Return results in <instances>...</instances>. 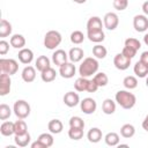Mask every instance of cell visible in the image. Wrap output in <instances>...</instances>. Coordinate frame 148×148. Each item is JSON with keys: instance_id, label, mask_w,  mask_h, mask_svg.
Listing matches in <instances>:
<instances>
[{"instance_id": "cell-1", "label": "cell", "mask_w": 148, "mask_h": 148, "mask_svg": "<svg viewBox=\"0 0 148 148\" xmlns=\"http://www.w3.org/2000/svg\"><path fill=\"white\" fill-rule=\"evenodd\" d=\"M98 67H99L98 61L95 58L88 57L81 62V65L79 67V74H80V76L89 77V76H91V75L97 73Z\"/></svg>"}, {"instance_id": "cell-25", "label": "cell", "mask_w": 148, "mask_h": 148, "mask_svg": "<svg viewBox=\"0 0 148 148\" xmlns=\"http://www.w3.org/2000/svg\"><path fill=\"white\" fill-rule=\"evenodd\" d=\"M35 66H36L37 71L43 72V71H45L46 68L51 67V66H50V59H49L46 56H39V57L36 59Z\"/></svg>"}, {"instance_id": "cell-29", "label": "cell", "mask_w": 148, "mask_h": 148, "mask_svg": "<svg viewBox=\"0 0 148 148\" xmlns=\"http://www.w3.org/2000/svg\"><path fill=\"white\" fill-rule=\"evenodd\" d=\"M134 134H135V127L132 124H125V125L121 126V128H120V135L123 138L130 139Z\"/></svg>"}, {"instance_id": "cell-6", "label": "cell", "mask_w": 148, "mask_h": 148, "mask_svg": "<svg viewBox=\"0 0 148 148\" xmlns=\"http://www.w3.org/2000/svg\"><path fill=\"white\" fill-rule=\"evenodd\" d=\"M103 24L108 30H114L119 24V17L116 13L109 12L103 17Z\"/></svg>"}, {"instance_id": "cell-9", "label": "cell", "mask_w": 148, "mask_h": 148, "mask_svg": "<svg viewBox=\"0 0 148 148\" xmlns=\"http://www.w3.org/2000/svg\"><path fill=\"white\" fill-rule=\"evenodd\" d=\"M131 60H132V59L125 57L123 53H117V54L114 56V58H113V65H114V67H116L117 69H119V71H125V69H127V68L130 67Z\"/></svg>"}, {"instance_id": "cell-49", "label": "cell", "mask_w": 148, "mask_h": 148, "mask_svg": "<svg viewBox=\"0 0 148 148\" xmlns=\"http://www.w3.org/2000/svg\"><path fill=\"white\" fill-rule=\"evenodd\" d=\"M142 12L145 15H148V0L142 3Z\"/></svg>"}, {"instance_id": "cell-10", "label": "cell", "mask_w": 148, "mask_h": 148, "mask_svg": "<svg viewBox=\"0 0 148 148\" xmlns=\"http://www.w3.org/2000/svg\"><path fill=\"white\" fill-rule=\"evenodd\" d=\"M75 72H76V68H75V65L74 62H65L64 65H61L59 67V74L61 75V77L64 79H71L75 75Z\"/></svg>"}, {"instance_id": "cell-47", "label": "cell", "mask_w": 148, "mask_h": 148, "mask_svg": "<svg viewBox=\"0 0 148 148\" xmlns=\"http://www.w3.org/2000/svg\"><path fill=\"white\" fill-rule=\"evenodd\" d=\"M31 148H45V146L37 139V141H35V142L31 143Z\"/></svg>"}, {"instance_id": "cell-24", "label": "cell", "mask_w": 148, "mask_h": 148, "mask_svg": "<svg viewBox=\"0 0 148 148\" xmlns=\"http://www.w3.org/2000/svg\"><path fill=\"white\" fill-rule=\"evenodd\" d=\"M30 140H31V136L28 132L24 134H15V138H14V141L18 147H27L30 143Z\"/></svg>"}, {"instance_id": "cell-16", "label": "cell", "mask_w": 148, "mask_h": 148, "mask_svg": "<svg viewBox=\"0 0 148 148\" xmlns=\"http://www.w3.org/2000/svg\"><path fill=\"white\" fill-rule=\"evenodd\" d=\"M83 56H84L83 50L81 47H77V46L72 47L69 50V52H68V59L72 62H79V61H81L83 59Z\"/></svg>"}, {"instance_id": "cell-48", "label": "cell", "mask_w": 148, "mask_h": 148, "mask_svg": "<svg viewBox=\"0 0 148 148\" xmlns=\"http://www.w3.org/2000/svg\"><path fill=\"white\" fill-rule=\"evenodd\" d=\"M142 128H143L146 132H148V114L145 117V119H143V121H142Z\"/></svg>"}, {"instance_id": "cell-11", "label": "cell", "mask_w": 148, "mask_h": 148, "mask_svg": "<svg viewBox=\"0 0 148 148\" xmlns=\"http://www.w3.org/2000/svg\"><path fill=\"white\" fill-rule=\"evenodd\" d=\"M10 86H12L10 75H8L6 73H1L0 74V95L6 96L7 94H9Z\"/></svg>"}, {"instance_id": "cell-14", "label": "cell", "mask_w": 148, "mask_h": 148, "mask_svg": "<svg viewBox=\"0 0 148 148\" xmlns=\"http://www.w3.org/2000/svg\"><path fill=\"white\" fill-rule=\"evenodd\" d=\"M18 60L24 64V65H29L32 60H34V52L30 50V49H27V47H23L18 51Z\"/></svg>"}, {"instance_id": "cell-8", "label": "cell", "mask_w": 148, "mask_h": 148, "mask_svg": "<svg viewBox=\"0 0 148 148\" xmlns=\"http://www.w3.org/2000/svg\"><path fill=\"white\" fill-rule=\"evenodd\" d=\"M133 27L138 32H145L148 29V17L146 15H135L133 18Z\"/></svg>"}, {"instance_id": "cell-46", "label": "cell", "mask_w": 148, "mask_h": 148, "mask_svg": "<svg viewBox=\"0 0 148 148\" xmlns=\"http://www.w3.org/2000/svg\"><path fill=\"white\" fill-rule=\"evenodd\" d=\"M140 61H142L143 64L148 65V51H145V52L141 53V56H140Z\"/></svg>"}, {"instance_id": "cell-28", "label": "cell", "mask_w": 148, "mask_h": 148, "mask_svg": "<svg viewBox=\"0 0 148 148\" xmlns=\"http://www.w3.org/2000/svg\"><path fill=\"white\" fill-rule=\"evenodd\" d=\"M12 29H13L12 28V24L7 20L2 18L1 22H0V37L3 38V37L9 36L12 34Z\"/></svg>"}, {"instance_id": "cell-4", "label": "cell", "mask_w": 148, "mask_h": 148, "mask_svg": "<svg viewBox=\"0 0 148 148\" xmlns=\"http://www.w3.org/2000/svg\"><path fill=\"white\" fill-rule=\"evenodd\" d=\"M13 111H14L15 116L18 119H25L30 114L31 109H30V105H29V103L27 101H24V99H17L14 103Z\"/></svg>"}, {"instance_id": "cell-41", "label": "cell", "mask_w": 148, "mask_h": 148, "mask_svg": "<svg viewBox=\"0 0 148 148\" xmlns=\"http://www.w3.org/2000/svg\"><path fill=\"white\" fill-rule=\"evenodd\" d=\"M125 46H128L135 51H139V49L141 47V43L139 42V39L136 38H133V37H130L125 40Z\"/></svg>"}, {"instance_id": "cell-12", "label": "cell", "mask_w": 148, "mask_h": 148, "mask_svg": "<svg viewBox=\"0 0 148 148\" xmlns=\"http://www.w3.org/2000/svg\"><path fill=\"white\" fill-rule=\"evenodd\" d=\"M67 59H68V54L66 53V51L59 49V50H56L52 54V61L56 66L60 67L61 65H64L65 62H67Z\"/></svg>"}, {"instance_id": "cell-26", "label": "cell", "mask_w": 148, "mask_h": 148, "mask_svg": "<svg viewBox=\"0 0 148 148\" xmlns=\"http://www.w3.org/2000/svg\"><path fill=\"white\" fill-rule=\"evenodd\" d=\"M42 74H40V77H42V80L44 81V82H52L54 79H56V76H57V72H56V69L54 68H52V67H49V68H46L45 71H43V72H40Z\"/></svg>"}, {"instance_id": "cell-31", "label": "cell", "mask_w": 148, "mask_h": 148, "mask_svg": "<svg viewBox=\"0 0 148 148\" xmlns=\"http://www.w3.org/2000/svg\"><path fill=\"white\" fill-rule=\"evenodd\" d=\"M105 140V143L108 146H111V147H114V146H118L119 145V135L116 133V132H110L105 135L104 138Z\"/></svg>"}, {"instance_id": "cell-33", "label": "cell", "mask_w": 148, "mask_h": 148, "mask_svg": "<svg viewBox=\"0 0 148 148\" xmlns=\"http://www.w3.org/2000/svg\"><path fill=\"white\" fill-rule=\"evenodd\" d=\"M92 80L97 83L98 87H105V86L109 83V77H108V75H106L105 73H103V72L96 73Z\"/></svg>"}, {"instance_id": "cell-21", "label": "cell", "mask_w": 148, "mask_h": 148, "mask_svg": "<svg viewBox=\"0 0 148 148\" xmlns=\"http://www.w3.org/2000/svg\"><path fill=\"white\" fill-rule=\"evenodd\" d=\"M87 37L92 43H101L104 40L105 35L103 30H94V31H87Z\"/></svg>"}, {"instance_id": "cell-20", "label": "cell", "mask_w": 148, "mask_h": 148, "mask_svg": "<svg viewBox=\"0 0 148 148\" xmlns=\"http://www.w3.org/2000/svg\"><path fill=\"white\" fill-rule=\"evenodd\" d=\"M133 71H134V74L138 76V77H146L148 75V65L143 64L142 61H138L134 67H133Z\"/></svg>"}, {"instance_id": "cell-5", "label": "cell", "mask_w": 148, "mask_h": 148, "mask_svg": "<svg viewBox=\"0 0 148 148\" xmlns=\"http://www.w3.org/2000/svg\"><path fill=\"white\" fill-rule=\"evenodd\" d=\"M0 71L8 75H14L18 71V64L15 59H0Z\"/></svg>"}, {"instance_id": "cell-35", "label": "cell", "mask_w": 148, "mask_h": 148, "mask_svg": "<svg viewBox=\"0 0 148 148\" xmlns=\"http://www.w3.org/2000/svg\"><path fill=\"white\" fill-rule=\"evenodd\" d=\"M38 140L45 146V148H49L53 145V136H52V133H42L39 136H38Z\"/></svg>"}, {"instance_id": "cell-42", "label": "cell", "mask_w": 148, "mask_h": 148, "mask_svg": "<svg viewBox=\"0 0 148 148\" xmlns=\"http://www.w3.org/2000/svg\"><path fill=\"white\" fill-rule=\"evenodd\" d=\"M128 6V0H113V7L117 10H125Z\"/></svg>"}, {"instance_id": "cell-50", "label": "cell", "mask_w": 148, "mask_h": 148, "mask_svg": "<svg viewBox=\"0 0 148 148\" xmlns=\"http://www.w3.org/2000/svg\"><path fill=\"white\" fill-rule=\"evenodd\" d=\"M143 42H145V44L148 46V34H146V35L143 36Z\"/></svg>"}, {"instance_id": "cell-40", "label": "cell", "mask_w": 148, "mask_h": 148, "mask_svg": "<svg viewBox=\"0 0 148 148\" xmlns=\"http://www.w3.org/2000/svg\"><path fill=\"white\" fill-rule=\"evenodd\" d=\"M69 127H76V128H84V121L81 117L74 116L69 119Z\"/></svg>"}, {"instance_id": "cell-37", "label": "cell", "mask_w": 148, "mask_h": 148, "mask_svg": "<svg viewBox=\"0 0 148 148\" xmlns=\"http://www.w3.org/2000/svg\"><path fill=\"white\" fill-rule=\"evenodd\" d=\"M28 132L27 123L22 119L15 121V134H24Z\"/></svg>"}, {"instance_id": "cell-44", "label": "cell", "mask_w": 148, "mask_h": 148, "mask_svg": "<svg viewBox=\"0 0 148 148\" xmlns=\"http://www.w3.org/2000/svg\"><path fill=\"white\" fill-rule=\"evenodd\" d=\"M9 44L10 43H8V42H6V40H0V54L1 56H5L7 52H8V50H9Z\"/></svg>"}, {"instance_id": "cell-32", "label": "cell", "mask_w": 148, "mask_h": 148, "mask_svg": "<svg viewBox=\"0 0 148 148\" xmlns=\"http://www.w3.org/2000/svg\"><path fill=\"white\" fill-rule=\"evenodd\" d=\"M92 54L97 59H104L108 54V50L105 49V46H103L101 44H97L92 47Z\"/></svg>"}, {"instance_id": "cell-2", "label": "cell", "mask_w": 148, "mask_h": 148, "mask_svg": "<svg viewBox=\"0 0 148 148\" xmlns=\"http://www.w3.org/2000/svg\"><path fill=\"white\" fill-rule=\"evenodd\" d=\"M114 99L125 110L132 109L135 105V103H136L135 95L130 92V91H127V90H119V91H117L116 96H114Z\"/></svg>"}, {"instance_id": "cell-45", "label": "cell", "mask_w": 148, "mask_h": 148, "mask_svg": "<svg viewBox=\"0 0 148 148\" xmlns=\"http://www.w3.org/2000/svg\"><path fill=\"white\" fill-rule=\"evenodd\" d=\"M98 88H99V87L97 86V83H96L94 80H89L88 87H87V91H88V92H96Z\"/></svg>"}, {"instance_id": "cell-43", "label": "cell", "mask_w": 148, "mask_h": 148, "mask_svg": "<svg viewBox=\"0 0 148 148\" xmlns=\"http://www.w3.org/2000/svg\"><path fill=\"white\" fill-rule=\"evenodd\" d=\"M136 52H138V51H135V50H133V49H131V47H128V46H124V47H123V51H121V53H123L125 57L130 58V59H133V58L136 56Z\"/></svg>"}, {"instance_id": "cell-13", "label": "cell", "mask_w": 148, "mask_h": 148, "mask_svg": "<svg viewBox=\"0 0 148 148\" xmlns=\"http://www.w3.org/2000/svg\"><path fill=\"white\" fill-rule=\"evenodd\" d=\"M64 103H65V105H67L68 108H74V106H76L79 103H80V97H79V95L76 94V92H74V91H68V92H66L65 95H64Z\"/></svg>"}, {"instance_id": "cell-27", "label": "cell", "mask_w": 148, "mask_h": 148, "mask_svg": "<svg viewBox=\"0 0 148 148\" xmlns=\"http://www.w3.org/2000/svg\"><path fill=\"white\" fill-rule=\"evenodd\" d=\"M102 110L105 114H112L116 111V102L112 101L111 98H106L104 99L103 104H102Z\"/></svg>"}, {"instance_id": "cell-22", "label": "cell", "mask_w": 148, "mask_h": 148, "mask_svg": "<svg viewBox=\"0 0 148 148\" xmlns=\"http://www.w3.org/2000/svg\"><path fill=\"white\" fill-rule=\"evenodd\" d=\"M9 43L14 49H23L25 45V38L20 34H15L10 37Z\"/></svg>"}, {"instance_id": "cell-15", "label": "cell", "mask_w": 148, "mask_h": 148, "mask_svg": "<svg viewBox=\"0 0 148 148\" xmlns=\"http://www.w3.org/2000/svg\"><path fill=\"white\" fill-rule=\"evenodd\" d=\"M21 76H22V80L24 82H27V83L32 82L36 79V69H35V67H32V66H25L23 68V71H22Z\"/></svg>"}, {"instance_id": "cell-3", "label": "cell", "mask_w": 148, "mask_h": 148, "mask_svg": "<svg viewBox=\"0 0 148 148\" xmlns=\"http://www.w3.org/2000/svg\"><path fill=\"white\" fill-rule=\"evenodd\" d=\"M62 40L61 34L57 30H50L44 36V46L49 50H54L57 46L60 45Z\"/></svg>"}, {"instance_id": "cell-34", "label": "cell", "mask_w": 148, "mask_h": 148, "mask_svg": "<svg viewBox=\"0 0 148 148\" xmlns=\"http://www.w3.org/2000/svg\"><path fill=\"white\" fill-rule=\"evenodd\" d=\"M123 84L126 89L131 90V89H135L138 87V79L133 75H128L123 80Z\"/></svg>"}, {"instance_id": "cell-51", "label": "cell", "mask_w": 148, "mask_h": 148, "mask_svg": "<svg viewBox=\"0 0 148 148\" xmlns=\"http://www.w3.org/2000/svg\"><path fill=\"white\" fill-rule=\"evenodd\" d=\"M74 2H76V3H84L87 0H73Z\"/></svg>"}, {"instance_id": "cell-7", "label": "cell", "mask_w": 148, "mask_h": 148, "mask_svg": "<svg viewBox=\"0 0 148 148\" xmlns=\"http://www.w3.org/2000/svg\"><path fill=\"white\" fill-rule=\"evenodd\" d=\"M80 108H81V111L86 114H91L96 111L97 109V103L94 98L91 97H86L83 98L81 102H80Z\"/></svg>"}, {"instance_id": "cell-52", "label": "cell", "mask_w": 148, "mask_h": 148, "mask_svg": "<svg viewBox=\"0 0 148 148\" xmlns=\"http://www.w3.org/2000/svg\"><path fill=\"white\" fill-rule=\"evenodd\" d=\"M146 86L148 87V75H147V79H146Z\"/></svg>"}, {"instance_id": "cell-18", "label": "cell", "mask_w": 148, "mask_h": 148, "mask_svg": "<svg viewBox=\"0 0 148 148\" xmlns=\"http://www.w3.org/2000/svg\"><path fill=\"white\" fill-rule=\"evenodd\" d=\"M87 139L91 143H97L102 140V131L98 127H92L87 133Z\"/></svg>"}, {"instance_id": "cell-39", "label": "cell", "mask_w": 148, "mask_h": 148, "mask_svg": "<svg viewBox=\"0 0 148 148\" xmlns=\"http://www.w3.org/2000/svg\"><path fill=\"white\" fill-rule=\"evenodd\" d=\"M12 114V110L7 104H0V119L1 120H6L10 117Z\"/></svg>"}, {"instance_id": "cell-36", "label": "cell", "mask_w": 148, "mask_h": 148, "mask_svg": "<svg viewBox=\"0 0 148 148\" xmlns=\"http://www.w3.org/2000/svg\"><path fill=\"white\" fill-rule=\"evenodd\" d=\"M68 136L72 140H80L83 136V128H76V127H69L68 130Z\"/></svg>"}, {"instance_id": "cell-17", "label": "cell", "mask_w": 148, "mask_h": 148, "mask_svg": "<svg viewBox=\"0 0 148 148\" xmlns=\"http://www.w3.org/2000/svg\"><path fill=\"white\" fill-rule=\"evenodd\" d=\"M102 28H103V23L98 16H91L87 22V31L102 30Z\"/></svg>"}, {"instance_id": "cell-38", "label": "cell", "mask_w": 148, "mask_h": 148, "mask_svg": "<svg viewBox=\"0 0 148 148\" xmlns=\"http://www.w3.org/2000/svg\"><path fill=\"white\" fill-rule=\"evenodd\" d=\"M83 39H84V35L80 30H75L71 34V42L73 44H81L83 42Z\"/></svg>"}, {"instance_id": "cell-19", "label": "cell", "mask_w": 148, "mask_h": 148, "mask_svg": "<svg viewBox=\"0 0 148 148\" xmlns=\"http://www.w3.org/2000/svg\"><path fill=\"white\" fill-rule=\"evenodd\" d=\"M0 133L3 136H10V135L15 134V123L3 121L0 126Z\"/></svg>"}, {"instance_id": "cell-23", "label": "cell", "mask_w": 148, "mask_h": 148, "mask_svg": "<svg viewBox=\"0 0 148 148\" xmlns=\"http://www.w3.org/2000/svg\"><path fill=\"white\" fill-rule=\"evenodd\" d=\"M47 128H49V131L52 134H59V133H61V131L64 128V125H62L61 120H59V119H52V120L49 121Z\"/></svg>"}, {"instance_id": "cell-30", "label": "cell", "mask_w": 148, "mask_h": 148, "mask_svg": "<svg viewBox=\"0 0 148 148\" xmlns=\"http://www.w3.org/2000/svg\"><path fill=\"white\" fill-rule=\"evenodd\" d=\"M88 82L89 80L87 77L80 76L75 80L74 82V88L76 91H87V87H88Z\"/></svg>"}]
</instances>
